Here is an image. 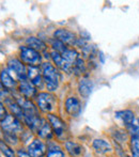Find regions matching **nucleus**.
<instances>
[{
	"mask_svg": "<svg viewBox=\"0 0 139 157\" xmlns=\"http://www.w3.org/2000/svg\"><path fill=\"white\" fill-rule=\"evenodd\" d=\"M41 71L42 75H43V80L45 81L47 90L50 92L55 91L60 82V74H59L58 70L49 62H45L42 64Z\"/></svg>",
	"mask_w": 139,
	"mask_h": 157,
	"instance_id": "obj_1",
	"label": "nucleus"
},
{
	"mask_svg": "<svg viewBox=\"0 0 139 157\" xmlns=\"http://www.w3.org/2000/svg\"><path fill=\"white\" fill-rule=\"evenodd\" d=\"M37 107L43 112L49 113L50 111L55 109L57 104L56 96L48 92H42L37 95Z\"/></svg>",
	"mask_w": 139,
	"mask_h": 157,
	"instance_id": "obj_2",
	"label": "nucleus"
},
{
	"mask_svg": "<svg viewBox=\"0 0 139 157\" xmlns=\"http://www.w3.org/2000/svg\"><path fill=\"white\" fill-rule=\"evenodd\" d=\"M21 61L24 63L28 64L29 66H37L41 63V55L33 48H30L28 46H21V52H19Z\"/></svg>",
	"mask_w": 139,
	"mask_h": 157,
	"instance_id": "obj_3",
	"label": "nucleus"
},
{
	"mask_svg": "<svg viewBox=\"0 0 139 157\" xmlns=\"http://www.w3.org/2000/svg\"><path fill=\"white\" fill-rule=\"evenodd\" d=\"M8 68L21 81L28 79V68L17 59H10L8 61Z\"/></svg>",
	"mask_w": 139,
	"mask_h": 157,
	"instance_id": "obj_4",
	"label": "nucleus"
},
{
	"mask_svg": "<svg viewBox=\"0 0 139 157\" xmlns=\"http://www.w3.org/2000/svg\"><path fill=\"white\" fill-rule=\"evenodd\" d=\"M1 127L4 132H9V134H17L23 130L21 124L19 121L15 118L12 114H8L3 120H1Z\"/></svg>",
	"mask_w": 139,
	"mask_h": 157,
	"instance_id": "obj_5",
	"label": "nucleus"
},
{
	"mask_svg": "<svg viewBox=\"0 0 139 157\" xmlns=\"http://www.w3.org/2000/svg\"><path fill=\"white\" fill-rule=\"evenodd\" d=\"M54 36L56 37L58 41L62 42L63 44H67V45L73 46L77 45L78 43V37L76 36V34L73 32H71L70 30L67 29H58L56 30L54 33Z\"/></svg>",
	"mask_w": 139,
	"mask_h": 157,
	"instance_id": "obj_6",
	"label": "nucleus"
},
{
	"mask_svg": "<svg viewBox=\"0 0 139 157\" xmlns=\"http://www.w3.org/2000/svg\"><path fill=\"white\" fill-rule=\"evenodd\" d=\"M47 118H48V122H49V124L52 126L54 132L56 134V136L59 137V138L64 136L65 132H67L65 122H63L58 116H55V114H52V113H48Z\"/></svg>",
	"mask_w": 139,
	"mask_h": 157,
	"instance_id": "obj_7",
	"label": "nucleus"
},
{
	"mask_svg": "<svg viewBox=\"0 0 139 157\" xmlns=\"http://www.w3.org/2000/svg\"><path fill=\"white\" fill-rule=\"evenodd\" d=\"M65 110L71 117H78L81 110L79 99L75 96L68 97L67 101H65Z\"/></svg>",
	"mask_w": 139,
	"mask_h": 157,
	"instance_id": "obj_8",
	"label": "nucleus"
},
{
	"mask_svg": "<svg viewBox=\"0 0 139 157\" xmlns=\"http://www.w3.org/2000/svg\"><path fill=\"white\" fill-rule=\"evenodd\" d=\"M46 152V145L43 141L35 139L28 145V153L31 157H42Z\"/></svg>",
	"mask_w": 139,
	"mask_h": 157,
	"instance_id": "obj_9",
	"label": "nucleus"
},
{
	"mask_svg": "<svg viewBox=\"0 0 139 157\" xmlns=\"http://www.w3.org/2000/svg\"><path fill=\"white\" fill-rule=\"evenodd\" d=\"M50 56H52V61L55 62L57 67H59L60 70H62L63 72H65V73H72L73 72V66L71 65L67 60H64V58L61 56V54H59V52L52 50V54H50Z\"/></svg>",
	"mask_w": 139,
	"mask_h": 157,
	"instance_id": "obj_10",
	"label": "nucleus"
},
{
	"mask_svg": "<svg viewBox=\"0 0 139 157\" xmlns=\"http://www.w3.org/2000/svg\"><path fill=\"white\" fill-rule=\"evenodd\" d=\"M18 91L21 94H23L25 96V98H32L37 94V89H35V86L32 82H30L28 79L26 80L21 81L18 86Z\"/></svg>",
	"mask_w": 139,
	"mask_h": 157,
	"instance_id": "obj_11",
	"label": "nucleus"
},
{
	"mask_svg": "<svg viewBox=\"0 0 139 157\" xmlns=\"http://www.w3.org/2000/svg\"><path fill=\"white\" fill-rule=\"evenodd\" d=\"M28 80L33 83L35 87H42L43 75H42V71H40L37 66H29L28 67Z\"/></svg>",
	"mask_w": 139,
	"mask_h": 157,
	"instance_id": "obj_12",
	"label": "nucleus"
},
{
	"mask_svg": "<svg viewBox=\"0 0 139 157\" xmlns=\"http://www.w3.org/2000/svg\"><path fill=\"white\" fill-rule=\"evenodd\" d=\"M35 132H37V134L43 139H50L52 137V126H50V124L47 121L43 120V119H42L41 124L39 125V127H37V129L35 130Z\"/></svg>",
	"mask_w": 139,
	"mask_h": 157,
	"instance_id": "obj_13",
	"label": "nucleus"
},
{
	"mask_svg": "<svg viewBox=\"0 0 139 157\" xmlns=\"http://www.w3.org/2000/svg\"><path fill=\"white\" fill-rule=\"evenodd\" d=\"M65 149L71 157H80L83 156V149L80 144L74 142V141H67L65 142Z\"/></svg>",
	"mask_w": 139,
	"mask_h": 157,
	"instance_id": "obj_14",
	"label": "nucleus"
},
{
	"mask_svg": "<svg viewBox=\"0 0 139 157\" xmlns=\"http://www.w3.org/2000/svg\"><path fill=\"white\" fill-rule=\"evenodd\" d=\"M93 147L98 154H106L112 151V147L109 142L103 140V139H95L93 141Z\"/></svg>",
	"mask_w": 139,
	"mask_h": 157,
	"instance_id": "obj_15",
	"label": "nucleus"
},
{
	"mask_svg": "<svg viewBox=\"0 0 139 157\" xmlns=\"http://www.w3.org/2000/svg\"><path fill=\"white\" fill-rule=\"evenodd\" d=\"M116 117L119 119V120H121V122L126 126V127H129V126L135 121V117H134V113L131 111V110H122V111H118L116 113Z\"/></svg>",
	"mask_w": 139,
	"mask_h": 157,
	"instance_id": "obj_16",
	"label": "nucleus"
},
{
	"mask_svg": "<svg viewBox=\"0 0 139 157\" xmlns=\"http://www.w3.org/2000/svg\"><path fill=\"white\" fill-rule=\"evenodd\" d=\"M26 44L28 45V47L30 48H33L37 52H45L46 50V44L44 43L42 40L37 39V37H34V36H30L26 40Z\"/></svg>",
	"mask_w": 139,
	"mask_h": 157,
	"instance_id": "obj_17",
	"label": "nucleus"
},
{
	"mask_svg": "<svg viewBox=\"0 0 139 157\" xmlns=\"http://www.w3.org/2000/svg\"><path fill=\"white\" fill-rule=\"evenodd\" d=\"M92 87H93V85H92L91 80H89L87 78H83L79 81V86H78L79 93H80L81 96L88 97L92 91Z\"/></svg>",
	"mask_w": 139,
	"mask_h": 157,
	"instance_id": "obj_18",
	"label": "nucleus"
},
{
	"mask_svg": "<svg viewBox=\"0 0 139 157\" xmlns=\"http://www.w3.org/2000/svg\"><path fill=\"white\" fill-rule=\"evenodd\" d=\"M1 83L6 89H10V90L14 89V88L16 87V81H15V79L13 78L12 75L6 70H3L1 72Z\"/></svg>",
	"mask_w": 139,
	"mask_h": 157,
	"instance_id": "obj_19",
	"label": "nucleus"
},
{
	"mask_svg": "<svg viewBox=\"0 0 139 157\" xmlns=\"http://www.w3.org/2000/svg\"><path fill=\"white\" fill-rule=\"evenodd\" d=\"M6 106L9 107V109L13 112V116L17 117V118L24 119V112H23L21 106L18 105V103H17V101H14L13 99L8 98L6 101Z\"/></svg>",
	"mask_w": 139,
	"mask_h": 157,
	"instance_id": "obj_20",
	"label": "nucleus"
},
{
	"mask_svg": "<svg viewBox=\"0 0 139 157\" xmlns=\"http://www.w3.org/2000/svg\"><path fill=\"white\" fill-rule=\"evenodd\" d=\"M47 157H65V156H64V152L61 150V147L54 144L48 147Z\"/></svg>",
	"mask_w": 139,
	"mask_h": 157,
	"instance_id": "obj_21",
	"label": "nucleus"
},
{
	"mask_svg": "<svg viewBox=\"0 0 139 157\" xmlns=\"http://www.w3.org/2000/svg\"><path fill=\"white\" fill-rule=\"evenodd\" d=\"M131 151H132L133 157H139V138L138 137H132Z\"/></svg>",
	"mask_w": 139,
	"mask_h": 157,
	"instance_id": "obj_22",
	"label": "nucleus"
},
{
	"mask_svg": "<svg viewBox=\"0 0 139 157\" xmlns=\"http://www.w3.org/2000/svg\"><path fill=\"white\" fill-rule=\"evenodd\" d=\"M127 129L131 132L132 137H138L139 138V119H135V121L127 127Z\"/></svg>",
	"mask_w": 139,
	"mask_h": 157,
	"instance_id": "obj_23",
	"label": "nucleus"
},
{
	"mask_svg": "<svg viewBox=\"0 0 139 157\" xmlns=\"http://www.w3.org/2000/svg\"><path fill=\"white\" fill-rule=\"evenodd\" d=\"M1 152L6 157H15L14 151L11 147H9L3 141H1Z\"/></svg>",
	"mask_w": 139,
	"mask_h": 157,
	"instance_id": "obj_24",
	"label": "nucleus"
},
{
	"mask_svg": "<svg viewBox=\"0 0 139 157\" xmlns=\"http://www.w3.org/2000/svg\"><path fill=\"white\" fill-rule=\"evenodd\" d=\"M17 157H31V156H30V154L28 152L24 151V150H19L17 152Z\"/></svg>",
	"mask_w": 139,
	"mask_h": 157,
	"instance_id": "obj_25",
	"label": "nucleus"
},
{
	"mask_svg": "<svg viewBox=\"0 0 139 157\" xmlns=\"http://www.w3.org/2000/svg\"><path fill=\"white\" fill-rule=\"evenodd\" d=\"M120 155H121V157H129V156L125 155V154H123L122 152H120Z\"/></svg>",
	"mask_w": 139,
	"mask_h": 157,
	"instance_id": "obj_26",
	"label": "nucleus"
}]
</instances>
